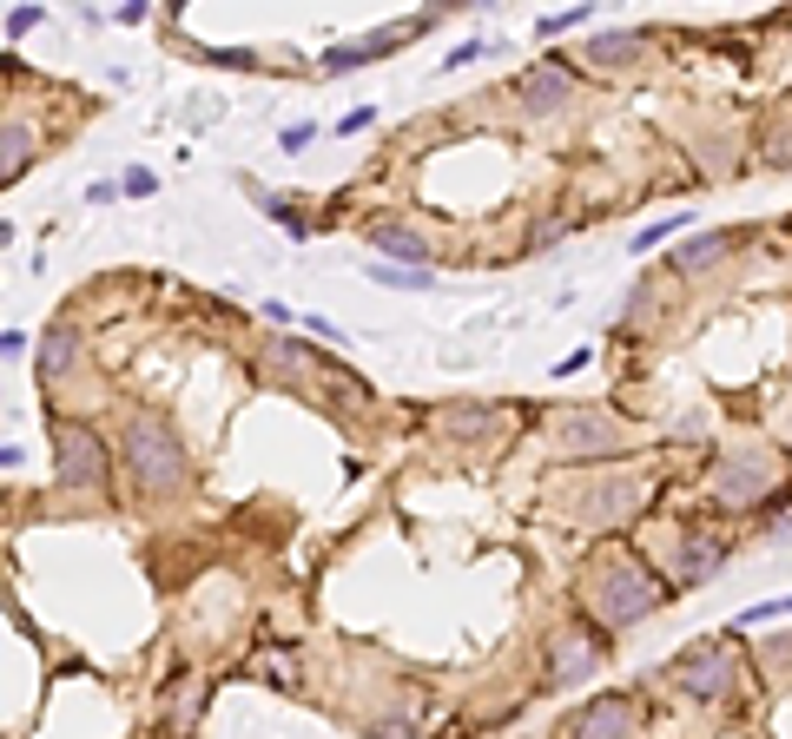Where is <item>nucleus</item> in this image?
I'll return each instance as SVG.
<instances>
[{
    "label": "nucleus",
    "instance_id": "f257e3e1",
    "mask_svg": "<svg viewBox=\"0 0 792 739\" xmlns=\"http://www.w3.org/2000/svg\"><path fill=\"white\" fill-rule=\"evenodd\" d=\"M113 449H119V475H126L139 509H158V502L186 496L192 462H186V443L173 436L166 417H152V409H126L119 430H113Z\"/></svg>",
    "mask_w": 792,
    "mask_h": 739
},
{
    "label": "nucleus",
    "instance_id": "f03ea898",
    "mask_svg": "<svg viewBox=\"0 0 792 739\" xmlns=\"http://www.w3.org/2000/svg\"><path fill=\"white\" fill-rule=\"evenodd\" d=\"M667 595H674V588H667V574H648V568L634 561L627 548H614V555H608V561L588 574V608L601 614V634L634 627L641 614H654Z\"/></svg>",
    "mask_w": 792,
    "mask_h": 739
},
{
    "label": "nucleus",
    "instance_id": "7ed1b4c3",
    "mask_svg": "<svg viewBox=\"0 0 792 739\" xmlns=\"http://www.w3.org/2000/svg\"><path fill=\"white\" fill-rule=\"evenodd\" d=\"M47 417H53V456H60L53 482L66 488V496H106V488H113V456H106L100 430L60 417V409H47Z\"/></svg>",
    "mask_w": 792,
    "mask_h": 739
},
{
    "label": "nucleus",
    "instance_id": "20e7f679",
    "mask_svg": "<svg viewBox=\"0 0 792 739\" xmlns=\"http://www.w3.org/2000/svg\"><path fill=\"white\" fill-rule=\"evenodd\" d=\"M661 680L680 687V693H693V700L733 693V653H727V640H693L687 653H674V661H667Z\"/></svg>",
    "mask_w": 792,
    "mask_h": 739
},
{
    "label": "nucleus",
    "instance_id": "39448f33",
    "mask_svg": "<svg viewBox=\"0 0 792 739\" xmlns=\"http://www.w3.org/2000/svg\"><path fill=\"white\" fill-rule=\"evenodd\" d=\"M634 732V693H595L569 719H554L548 739H627Z\"/></svg>",
    "mask_w": 792,
    "mask_h": 739
},
{
    "label": "nucleus",
    "instance_id": "423d86ee",
    "mask_svg": "<svg viewBox=\"0 0 792 739\" xmlns=\"http://www.w3.org/2000/svg\"><path fill=\"white\" fill-rule=\"evenodd\" d=\"M569 93H575V73H569L562 60H541V66H528V73L515 79V100H522L528 113H554V106H569Z\"/></svg>",
    "mask_w": 792,
    "mask_h": 739
},
{
    "label": "nucleus",
    "instance_id": "0eeeda50",
    "mask_svg": "<svg viewBox=\"0 0 792 739\" xmlns=\"http://www.w3.org/2000/svg\"><path fill=\"white\" fill-rule=\"evenodd\" d=\"M554 449L562 456H608V449H621V430L608 423V417H595V409H575V417L562 423V436H554Z\"/></svg>",
    "mask_w": 792,
    "mask_h": 739
},
{
    "label": "nucleus",
    "instance_id": "6e6552de",
    "mask_svg": "<svg viewBox=\"0 0 792 739\" xmlns=\"http://www.w3.org/2000/svg\"><path fill=\"white\" fill-rule=\"evenodd\" d=\"M40 152H47V139L34 132V119H21V113H0V186H8V179H21Z\"/></svg>",
    "mask_w": 792,
    "mask_h": 739
},
{
    "label": "nucleus",
    "instance_id": "1a4fd4ad",
    "mask_svg": "<svg viewBox=\"0 0 792 739\" xmlns=\"http://www.w3.org/2000/svg\"><path fill=\"white\" fill-rule=\"evenodd\" d=\"M713 496H720L727 509H746V502H759V496H766V475H759V462H753V456H733V462H720V469H713Z\"/></svg>",
    "mask_w": 792,
    "mask_h": 739
},
{
    "label": "nucleus",
    "instance_id": "9d476101",
    "mask_svg": "<svg viewBox=\"0 0 792 739\" xmlns=\"http://www.w3.org/2000/svg\"><path fill=\"white\" fill-rule=\"evenodd\" d=\"M363 238L376 244V252L404 258V265H430V238H417L410 225H383V218H370V225H363Z\"/></svg>",
    "mask_w": 792,
    "mask_h": 739
},
{
    "label": "nucleus",
    "instance_id": "9b49d317",
    "mask_svg": "<svg viewBox=\"0 0 792 739\" xmlns=\"http://www.w3.org/2000/svg\"><path fill=\"white\" fill-rule=\"evenodd\" d=\"M436 423H443L449 436H489V430L502 423V409H496V403H443Z\"/></svg>",
    "mask_w": 792,
    "mask_h": 739
},
{
    "label": "nucleus",
    "instance_id": "f8f14e48",
    "mask_svg": "<svg viewBox=\"0 0 792 739\" xmlns=\"http://www.w3.org/2000/svg\"><path fill=\"white\" fill-rule=\"evenodd\" d=\"M720 555H727L720 541H706V535H687V548H680V568H674V582H680V588L706 582V574L720 568Z\"/></svg>",
    "mask_w": 792,
    "mask_h": 739
},
{
    "label": "nucleus",
    "instance_id": "ddd939ff",
    "mask_svg": "<svg viewBox=\"0 0 792 739\" xmlns=\"http://www.w3.org/2000/svg\"><path fill=\"white\" fill-rule=\"evenodd\" d=\"M727 244H733L727 231H700V238H687V244H680V258H674V271H700V265H713V258L727 252Z\"/></svg>",
    "mask_w": 792,
    "mask_h": 739
},
{
    "label": "nucleus",
    "instance_id": "4468645a",
    "mask_svg": "<svg viewBox=\"0 0 792 739\" xmlns=\"http://www.w3.org/2000/svg\"><path fill=\"white\" fill-rule=\"evenodd\" d=\"M641 47H648V34H641V27H621V34H595L588 60H601V66H608V60H627V53H641Z\"/></svg>",
    "mask_w": 792,
    "mask_h": 739
},
{
    "label": "nucleus",
    "instance_id": "2eb2a0df",
    "mask_svg": "<svg viewBox=\"0 0 792 739\" xmlns=\"http://www.w3.org/2000/svg\"><path fill=\"white\" fill-rule=\"evenodd\" d=\"M370 278H376V284H404V291H430V284H436L430 271H396V265H376Z\"/></svg>",
    "mask_w": 792,
    "mask_h": 739
},
{
    "label": "nucleus",
    "instance_id": "dca6fc26",
    "mask_svg": "<svg viewBox=\"0 0 792 739\" xmlns=\"http://www.w3.org/2000/svg\"><path fill=\"white\" fill-rule=\"evenodd\" d=\"M674 231H680V218H661V225H648L641 238H634V252H654V244H661V238H674Z\"/></svg>",
    "mask_w": 792,
    "mask_h": 739
},
{
    "label": "nucleus",
    "instance_id": "f3484780",
    "mask_svg": "<svg viewBox=\"0 0 792 739\" xmlns=\"http://www.w3.org/2000/svg\"><path fill=\"white\" fill-rule=\"evenodd\" d=\"M27 27H40V8H21V14H8V34H27Z\"/></svg>",
    "mask_w": 792,
    "mask_h": 739
},
{
    "label": "nucleus",
    "instance_id": "a211bd4d",
    "mask_svg": "<svg viewBox=\"0 0 792 739\" xmlns=\"http://www.w3.org/2000/svg\"><path fill=\"white\" fill-rule=\"evenodd\" d=\"M126 192L145 199V192H158V179H152V173H126Z\"/></svg>",
    "mask_w": 792,
    "mask_h": 739
},
{
    "label": "nucleus",
    "instance_id": "6ab92c4d",
    "mask_svg": "<svg viewBox=\"0 0 792 739\" xmlns=\"http://www.w3.org/2000/svg\"><path fill=\"white\" fill-rule=\"evenodd\" d=\"M21 351H27V337H21V331H8V337H0V357H21Z\"/></svg>",
    "mask_w": 792,
    "mask_h": 739
}]
</instances>
